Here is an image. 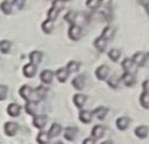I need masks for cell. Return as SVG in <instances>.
<instances>
[{
  "mask_svg": "<svg viewBox=\"0 0 149 144\" xmlns=\"http://www.w3.org/2000/svg\"><path fill=\"white\" fill-rule=\"evenodd\" d=\"M81 35H83V29L79 24L74 23V24H71L69 30H68V36L70 39L72 41H78L81 38Z\"/></svg>",
  "mask_w": 149,
  "mask_h": 144,
  "instance_id": "cell-1",
  "label": "cell"
},
{
  "mask_svg": "<svg viewBox=\"0 0 149 144\" xmlns=\"http://www.w3.org/2000/svg\"><path fill=\"white\" fill-rule=\"evenodd\" d=\"M132 60L134 62V64L137 67H142V66H144V64L147 62V55L143 51H136L132 56Z\"/></svg>",
  "mask_w": 149,
  "mask_h": 144,
  "instance_id": "cell-2",
  "label": "cell"
},
{
  "mask_svg": "<svg viewBox=\"0 0 149 144\" xmlns=\"http://www.w3.org/2000/svg\"><path fill=\"white\" fill-rule=\"evenodd\" d=\"M94 74H95L98 80H106L108 78V74H109V67L106 64H102V65L97 67Z\"/></svg>",
  "mask_w": 149,
  "mask_h": 144,
  "instance_id": "cell-3",
  "label": "cell"
},
{
  "mask_svg": "<svg viewBox=\"0 0 149 144\" xmlns=\"http://www.w3.org/2000/svg\"><path fill=\"white\" fill-rule=\"evenodd\" d=\"M130 122H132L130 117H128V116H120V117L116 118V121H115V125H116L118 130H120V131H125V130L128 129Z\"/></svg>",
  "mask_w": 149,
  "mask_h": 144,
  "instance_id": "cell-4",
  "label": "cell"
},
{
  "mask_svg": "<svg viewBox=\"0 0 149 144\" xmlns=\"http://www.w3.org/2000/svg\"><path fill=\"white\" fill-rule=\"evenodd\" d=\"M120 80L122 81V84L127 87H133L136 82V79H135V75L133 73H128V72H123L120 77Z\"/></svg>",
  "mask_w": 149,
  "mask_h": 144,
  "instance_id": "cell-5",
  "label": "cell"
},
{
  "mask_svg": "<svg viewBox=\"0 0 149 144\" xmlns=\"http://www.w3.org/2000/svg\"><path fill=\"white\" fill-rule=\"evenodd\" d=\"M121 66L125 72H128V73H133L136 71V65L134 64V62L132 60V58H125L122 62H121Z\"/></svg>",
  "mask_w": 149,
  "mask_h": 144,
  "instance_id": "cell-6",
  "label": "cell"
},
{
  "mask_svg": "<svg viewBox=\"0 0 149 144\" xmlns=\"http://www.w3.org/2000/svg\"><path fill=\"white\" fill-rule=\"evenodd\" d=\"M72 86H73V88H76V89H78V91H80V89H83L84 87H85V84H86V78H85V75L84 74H78V75H76L73 79H72Z\"/></svg>",
  "mask_w": 149,
  "mask_h": 144,
  "instance_id": "cell-7",
  "label": "cell"
},
{
  "mask_svg": "<svg viewBox=\"0 0 149 144\" xmlns=\"http://www.w3.org/2000/svg\"><path fill=\"white\" fill-rule=\"evenodd\" d=\"M114 35H115V29L113 27H111V26H106L102 29V31L100 34V37L108 42V41H112L114 38Z\"/></svg>",
  "mask_w": 149,
  "mask_h": 144,
  "instance_id": "cell-8",
  "label": "cell"
},
{
  "mask_svg": "<svg viewBox=\"0 0 149 144\" xmlns=\"http://www.w3.org/2000/svg\"><path fill=\"white\" fill-rule=\"evenodd\" d=\"M47 121H48L47 115L40 114V115H35V116H34V118H33V124H34L35 128L42 129V128L47 124Z\"/></svg>",
  "mask_w": 149,
  "mask_h": 144,
  "instance_id": "cell-9",
  "label": "cell"
},
{
  "mask_svg": "<svg viewBox=\"0 0 149 144\" xmlns=\"http://www.w3.org/2000/svg\"><path fill=\"white\" fill-rule=\"evenodd\" d=\"M134 134H135L136 137L143 139V138L148 137V135H149V127L148 125H144V124H141V125H139V127L135 128Z\"/></svg>",
  "mask_w": 149,
  "mask_h": 144,
  "instance_id": "cell-10",
  "label": "cell"
},
{
  "mask_svg": "<svg viewBox=\"0 0 149 144\" xmlns=\"http://www.w3.org/2000/svg\"><path fill=\"white\" fill-rule=\"evenodd\" d=\"M23 74H24V77H27V78H33L35 74H36V71H37V66L36 65H34V64H31V63H29V64H26L24 66H23Z\"/></svg>",
  "mask_w": 149,
  "mask_h": 144,
  "instance_id": "cell-11",
  "label": "cell"
},
{
  "mask_svg": "<svg viewBox=\"0 0 149 144\" xmlns=\"http://www.w3.org/2000/svg\"><path fill=\"white\" fill-rule=\"evenodd\" d=\"M91 135L93 137V139H99L101 137H104L105 135V127L101 125V124H97L92 128V131H91Z\"/></svg>",
  "mask_w": 149,
  "mask_h": 144,
  "instance_id": "cell-12",
  "label": "cell"
},
{
  "mask_svg": "<svg viewBox=\"0 0 149 144\" xmlns=\"http://www.w3.org/2000/svg\"><path fill=\"white\" fill-rule=\"evenodd\" d=\"M40 79H41V81H42L43 84L48 85V84H50V82L52 81V79H54V72H52L51 70H43V71L41 72V74H40Z\"/></svg>",
  "mask_w": 149,
  "mask_h": 144,
  "instance_id": "cell-13",
  "label": "cell"
},
{
  "mask_svg": "<svg viewBox=\"0 0 149 144\" xmlns=\"http://www.w3.org/2000/svg\"><path fill=\"white\" fill-rule=\"evenodd\" d=\"M107 113H108V108H107V107H105V106H99V107H97V108L92 111V115L95 116L98 120H104V118L106 117Z\"/></svg>",
  "mask_w": 149,
  "mask_h": 144,
  "instance_id": "cell-14",
  "label": "cell"
},
{
  "mask_svg": "<svg viewBox=\"0 0 149 144\" xmlns=\"http://www.w3.org/2000/svg\"><path fill=\"white\" fill-rule=\"evenodd\" d=\"M77 132H78V129L76 127H68V128L64 129L63 136L66 141H73L77 136Z\"/></svg>",
  "mask_w": 149,
  "mask_h": 144,
  "instance_id": "cell-15",
  "label": "cell"
},
{
  "mask_svg": "<svg viewBox=\"0 0 149 144\" xmlns=\"http://www.w3.org/2000/svg\"><path fill=\"white\" fill-rule=\"evenodd\" d=\"M42 58H43V53L41 51H38V50H34V51H31L29 53V60L34 65H38L41 63Z\"/></svg>",
  "mask_w": 149,
  "mask_h": 144,
  "instance_id": "cell-16",
  "label": "cell"
},
{
  "mask_svg": "<svg viewBox=\"0 0 149 144\" xmlns=\"http://www.w3.org/2000/svg\"><path fill=\"white\" fill-rule=\"evenodd\" d=\"M93 45H94V48H95L99 52H104V51L106 50V48H107V41H105L104 38H101V37L99 36V37H97V38L93 41Z\"/></svg>",
  "mask_w": 149,
  "mask_h": 144,
  "instance_id": "cell-17",
  "label": "cell"
},
{
  "mask_svg": "<svg viewBox=\"0 0 149 144\" xmlns=\"http://www.w3.org/2000/svg\"><path fill=\"white\" fill-rule=\"evenodd\" d=\"M31 93H33V88H31L30 86H28V85H23V86L20 88V91H19V94L21 95V98L24 99V100H27V101L30 100Z\"/></svg>",
  "mask_w": 149,
  "mask_h": 144,
  "instance_id": "cell-18",
  "label": "cell"
},
{
  "mask_svg": "<svg viewBox=\"0 0 149 144\" xmlns=\"http://www.w3.org/2000/svg\"><path fill=\"white\" fill-rule=\"evenodd\" d=\"M86 100H87V96H86L85 94L77 93V94L73 95V103H74V106H76L77 108H81V107L85 105Z\"/></svg>",
  "mask_w": 149,
  "mask_h": 144,
  "instance_id": "cell-19",
  "label": "cell"
},
{
  "mask_svg": "<svg viewBox=\"0 0 149 144\" xmlns=\"http://www.w3.org/2000/svg\"><path fill=\"white\" fill-rule=\"evenodd\" d=\"M107 55H108V58H109L112 62L116 63V62H119V59H120V57H121V50L118 49V48H112V49L108 50Z\"/></svg>",
  "mask_w": 149,
  "mask_h": 144,
  "instance_id": "cell-20",
  "label": "cell"
},
{
  "mask_svg": "<svg viewBox=\"0 0 149 144\" xmlns=\"http://www.w3.org/2000/svg\"><path fill=\"white\" fill-rule=\"evenodd\" d=\"M5 132L7 136H14L15 132L17 131V124L15 122H7L3 127Z\"/></svg>",
  "mask_w": 149,
  "mask_h": 144,
  "instance_id": "cell-21",
  "label": "cell"
},
{
  "mask_svg": "<svg viewBox=\"0 0 149 144\" xmlns=\"http://www.w3.org/2000/svg\"><path fill=\"white\" fill-rule=\"evenodd\" d=\"M55 74H56V78L58 79L59 82H65L66 79H68V77H69V72H68V70H66L65 67L58 69Z\"/></svg>",
  "mask_w": 149,
  "mask_h": 144,
  "instance_id": "cell-22",
  "label": "cell"
},
{
  "mask_svg": "<svg viewBox=\"0 0 149 144\" xmlns=\"http://www.w3.org/2000/svg\"><path fill=\"white\" fill-rule=\"evenodd\" d=\"M20 111H21V107H20L17 103H10V105H8V107H7V113H8L10 116H13V117L19 116V115H20Z\"/></svg>",
  "mask_w": 149,
  "mask_h": 144,
  "instance_id": "cell-23",
  "label": "cell"
},
{
  "mask_svg": "<svg viewBox=\"0 0 149 144\" xmlns=\"http://www.w3.org/2000/svg\"><path fill=\"white\" fill-rule=\"evenodd\" d=\"M92 117H93V115H92V111H90V110H81L79 113V120H80V122H83L85 124L90 123L92 121Z\"/></svg>",
  "mask_w": 149,
  "mask_h": 144,
  "instance_id": "cell-24",
  "label": "cell"
},
{
  "mask_svg": "<svg viewBox=\"0 0 149 144\" xmlns=\"http://www.w3.org/2000/svg\"><path fill=\"white\" fill-rule=\"evenodd\" d=\"M41 27H42L43 33H45V34H50V33H52V30H54V28H55V23H54V21L47 19L45 21L42 22V26H41Z\"/></svg>",
  "mask_w": 149,
  "mask_h": 144,
  "instance_id": "cell-25",
  "label": "cell"
},
{
  "mask_svg": "<svg viewBox=\"0 0 149 144\" xmlns=\"http://www.w3.org/2000/svg\"><path fill=\"white\" fill-rule=\"evenodd\" d=\"M140 105L144 109H149V92H143L140 94Z\"/></svg>",
  "mask_w": 149,
  "mask_h": 144,
  "instance_id": "cell-26",
  "label": "cell"
},
{
  "mask_svg": "<svg viewBox=\"0 0 149 144\" xmlns=\"http://www.w3.org/2000/svg\"><path fill=\"white\" fill-rule=\"evenodd\" d=\"M61 131H62L61 124L59 123H52L50 129H49V131H48V134H49V136L51 138V137H57L61 134Z\"/></svg>",
  "mask_w": 149,
  "mask_h": 144,
  "instance_id": "cell-27",
  "label": "cell"
},
{
  "mask_svg": "<svg viewBox=\"0 0 149 144\" xmlns=\"http://www.w3.org/2000/svg\"><path fill=\"white\" fill-rule=\"evenodd\" d=\"M36 141H37L38 144H49L50 136L45 131H40L38 135H37V137H36Z\"/></svg>",
  "mask_w": 149,
  "mask_h": 144,
  "instance_id": "cell-28",
  "label": "cell"
},
{
  "mask_svg": "<svg viewBox=\"0 0 149 144\" xmlns=\"http://www.w3.org/2000/svg\"><path fill=\"white\" fill-rule=\"evenodd\" d=\"M26 111L29 114V115H36V111H37V102H33V101H27L26 103Z\"/></svg>",
  "mask_w": 149,
  "mask_h": 144,
  "instance_id": "cell-29",
  "label": "cell"
},
{
  "mask_svg": "<svg viewBox=\"0 0 149 144\" xmlns=\"http://www.w3.org/2000/svg\"><path fill=\"white\" fill-rule=\"evenodd\" d=\"M64 20H65L68 23H70V26H71V24H74V23H76V20H77V13L73 12V10L68 12V13L64 15Z\"/></svg>",
  "mask_w": 149,
  "mask_h": 144,
  "instance_id": "cell-30",
  "label": "cell"
},
{
  "mask_svg": "<svg viewBox=\"0 0 149 144\" xmlns=\"http://www.w3.org/2000/svg\"><path fill=\"white\" fill-rule=\"evenodd\" d=\"M65 69L68 70V72H69V73L77 72V71L79 70V63H78V62H76V60H70V62L66 64Z\"/></svg>",
  "mask_w": 149,
  "mask_h": 144,
  "instance_id": "cell-31",
  "label": "cell"
},
{
  "mask_svg": "<svg viewBox=\"0 0 149 144\" xmlns=\"http://www.w3.org/2000/svg\"><path fill=\"white\" fill-rule=\"evenodd\" d=\"M0 9L2 10L3 14H10L12 13V3L8 0H3L0 3Z\"/></svg>",
  "mask_w": 149,
  "mask_h": 144,
  "instance_id": "cell-32",
  "label": "cell"
},
{
  "mask_svg": "<svg viewBox=\"0 0 149 144\" xmlns=\"http://www.w3.org/2000/svg\"><path fill=\"white\" fill-rule=\"evenodd\" d=\"M107 84L111 88H118V86L120 84V78L118 75H111L107 79Z\"/></svg>",
  "mask_w": 149,
  "mask_h": 144,
  "instance_id": "cell-33",
  "label": "cell"
},
{
  "mask_svg": "<svg viewBox=\"0 0 149 144\" xmlns=\"http://www.w3.org/2000/svg\"><path fill=\"white\" fill-rule=\"evenodd\" d=\"M59 12H61V10H58L56 7L51 6V8L48 10V19H49V20H51V21H55V20L57 19V16H58Z\"/></svg>",
  "mask_w": 149,
  "mask_h": 144,
  "instance_id": "cell-34",
  "label": "cell"
},
{
  "mask_svg": "<svg viewBox=\"0 0 149 144\" xmlns=\"http://www.w3.org/2000/svg\"><path fill=\"white\" fill-rule=\"evenodd\" d=\"M10 50V42L7 39H3L0 42V51L2 53H7Z\"/></svg>",
  "mask_w": 149,
  "mask_h": 144,
  "instance_id": "cell-35",
  "label": "cell"
},
{
  "mask_svg": "<svg viewBox=\"0 0 149 144\" xmlns=\"http://www.w3.org/2000/svg\"><path fill=\"white\" fill-rule=\"evenodd\" d=\"M99 0H86V7L90 9H97L99 7Z\"/></svg>",
  "mask_w": 149,
  "mask_h": 144,
  "instance_id": "cell-36",
  "label": "cell"
},
{
  "mask_svg": "<svg viewBox=\"0 0 149 144\" xmlns=\"http://www.w3.org/2000/svg\"><path fill=\"white\" fill-rule=\"evenodd\" d=\"M26 1H27V0H13L12 6H14V7H15L17 10H21V9L24 7Z\"/></svg>",
  "mask_w": 149,
  "mask_h": 144,
  "instance_id": "cell-37",
  "label": "cell"
},
{
  "mask_svg": "<svg viewBox=\"0 0 149 144\" xmlns=\"http://www.w3.org/2000/svg\"><path fill=\"white\" fill-rule=\"evenodd\" d=\"M102 16H104V19L106 20V21H112V19H113V14H112V9H109V8H105L104 10H102Z\"/></svg>",
  "mask_w": 149,
  "mask_h": 144,
  "instance_id": "cell-38",
  "label": "cell"
},
{
  "mask_svg": "<svg viewBox=\"0 0 149 144\" xmlns=\"http://www.w3.org/2000/svg\"><path fill=\"white\" fill-rule=\"evenodd\" d=\"M7 92H8L7 86H5V85H0V100H5V99H6V96H7Z\"/></svg>",
  "mask_w": 149,
  "mask_h": 144,
  "instance_id": "cell-39",
  "label": "cell"
},
{
  "mask_svg": "<svg viewBox=\"0 0 149 144\" xmlns=\"http://www.w3.org/2000/svg\"><path fill=\"white\" fill-rule=\"evenodd\" d=\"M52 6H54V7H56L58 10H62V9L64 8V2H63V1H61V0H54Z\"/></svg>",
  "mask_w": 149,
  "mask_h": 144,
  "instance_id": "cell-40",
  "label": "cell"
},
{
  "mask_svg": "<svg viewBox=\"0 0 149 144\" xmlns=\"http://www.w3.org/2000/svg\"><path fill=\"white\" fill-rule=\"evenodd\" d=\"M112 2H113V0H99V5L105 8H109Z\"/></svg>",
  "mask_w": 149,
  "mask_h": 144,
  "instance_id": "cell-41",
  "label": "cell"
},
{
  "mask_svg": "<svg viewBox=\"0 0 149 144\" xmlns=\"http://www.w3.org/2000/svg\"><path fill=\"white\" fill-rule=\"evenodd\" d=\"M142 88H143V92H149V79L142 82Z\"/></svg>",
  "mask_w": 149,
  "mask_h": 144,
  "instance_id": "cell-42",
  "label": "cell"
},
{
  "mask_svg": "<svg viewBox=\"0 0 149 144\" xmlns=\"http://www.w3.org/2000/svg\"><path fill=\"white\" fill-rule=\"evenodd\" d=\"M83 144H94V139L92 137H87L83 141Z\"/></svg>",
  "mask_w": 149,
  "mask_h": 144,
  "instance_id": "cell-43",
  "label": "cell"
},
{
  "mask_svg": "<svg viewBox=\"0 0 149 144\" xmlns=\"http://www.w3.org/2000/svg\"><path fill=\"white\" fill-rule=\"evenodd\" d=\"M148 1H149V0H136V2H137L139 5H141V6H144Z\"/></svg>",
  "mask_w": 149,
  "mask_h": 144,
  "instance_id": "cell-44",
  "label": "cell"
},
{
  "mask_svg": "<svg viewBox=\"0 0 149 144\" xmlns=\"http://www.w3.org/2000/svg\"><path fill=\"white\" fill-rule=\"evenodd\" d=\"M143 7H144V10H146V13L149 15V1H148V2H147L144 6H143Z\"/></svg>",
  "mask_w": 149,
  "mask_h": 144,
  "instance_id": "cell-45",
  "label": "cell"
},
{
  "mask_svg": "<svg viewBox=\"0 0 149 144\" xmlns=\"http://www.w3.org/2000/svg\"><path fill=\"white\" fill-rule=\"evenodd\" d=\"M100 144H112V142H111V141H104V142H101Z\"/></svg>",
  "mask_w": 149,
  "mask_h": 144,
  "instance_id": "cell-46",
  "label": "cell"
},
{
  "mask_svg": "<svg viewBox=\"0 0 149 144\" xmlns=\"http://www.w3.org/2000/svg\"><path fill=\"white\" fill-rule=\"evenodd\" d=\"M146 55H147V60H149V52H148V53H146Z\"/></svg>",
  "mask_w": 149,
  "mask_h": 144,
  "instance_id": "cell-47",
  "label": "cell"
},
{
  "mask_svg": "<svg viewBox=\"0 0 149 144\" xmlns=\"http://www.w3.org/2000/svg\"><path fill=\"white\" fill-rule=\"evenodd\" d=\"M55 144H62V143H61V142H56Z\"/></svg>",
  "mask_w": 149,
  "mask_h": 144,
  "instance_id": "cell-48",
  "label": "cell"
},
{
  "mask_svg": "<svg viewBox=\"0 0 149 144\" xmlns=\"http://www.w3.org/2000/svg\"><path fill=\"white\" fill-rule=\"evenodd\" d=\"M61 1H63V2H65V1H70V0H61Z\"/></svg>",
  "mask_w": 149,
  "mask_h": 144,
  "instance_id": "cell-49",
  "label": "cell"
}]
</instances>
